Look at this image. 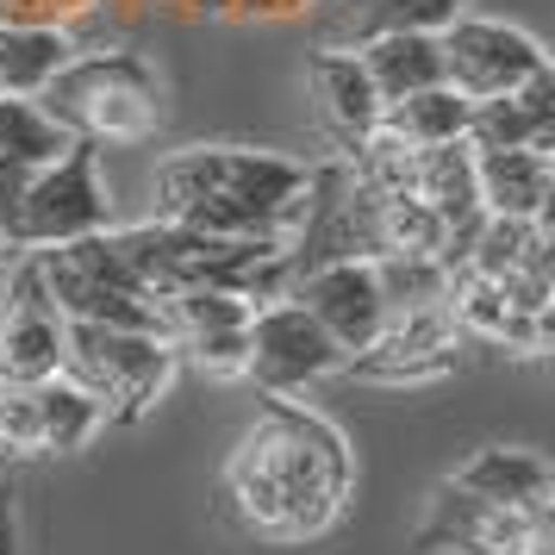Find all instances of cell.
Here are the masks:
<instances>
[{"label": "cell", "mask_w": 555, "mask_h": 555, "mask_svg": "<svg viewBox=\"0 0 555 555\" xmlns=\"http://www.w3.org/2000/svg\"><path fill=\"white\" fill-rule=\"evenodd\" d=\"M350 443L325 412H306L294 400H262L250 430L237 437L225 462V512L256 543H312L325 537L350 505Z\"/></svg>", "instance_id": "1"}, {"label": "cell", "mask_w": 555, "mask_h": 555, "mask_svg": "<svg viewBox=\"0 0 555 555\" xmlns=\"http://www.w3.org/2000/svg\"><path fill=\"white\" fill-rule=\"evenodd\" d=\"M306 163L256 144H188L156 163V219L212 231V237H275L300 225Z\"/></svg>", "instance_id": "2"}, {"label": "cell", "mask_w": 555, "mask_h": 555, "mask_svg": "<svg viewBox=\"0 0 555 555\" xmlns=\"http://www.w3.org/2000/svg\"><path fill=\"white\" fill-rule=\"evenodd\" d=\"M113 237L156 300L181 294V287H225V294H244L250 306L287 300V244H275V237H212V231L176 225V219H144Z\"/></svg>", "instance_id": "3"}, {"label": "cell", "mask_w": 555, "mask_h": 555, "mask_svg": "<svg viewBox=\"0 0 555 555\" xmlns=\"http://www.w3.org/2000/svg\"><path fill=\"white\" fill-rule=\"evenodd\" d=\"M31 101L51 113L69 144H151L156 126H163V76L144 51H88V56H69Z\"/></svg>", "instance_id": "4"}, {"label": "cell", "mask_w": 555, "mask_h": 555, "mask_svg": "<svg viewBox=\"0 0 555 555\" xmlns=\"http://www.w3.org/2000/svg\"><path fill=\"white\" fill-rule=\"evenodd\" d=\"M56 375L76 380L81 393L101 405L106 425H138L163 400V387L176 380V350L156 331L69 319L63 325V369Z\"/></svg>", "instance_id": "5"}, {"label": "cell", "mask_w": 555, "mask_h": 555, "mask_svg": "<svg viewBox=\"0 0 555 555\" xmlns=\"http://www.w3.org/2000/svg\"><path fill=\"white\" fill-rule=\"evenodd\" d=\"M44 294L56 300L63 319H88V325H131V331H156L163 337V306L156 294L138 281V269L126 262L113 231L76 237V244H51L31 250Z\"/></svg>", "instance_id": "6"}, {"label": "cell", "mask_w": 555, "mask_h": 555, "mask_svg": "<svg viewBox=\"0 0 555 555\" xmlns=\"http://www.w3.org/2000/svg\"><path fill=\"white\" fill-rule=\"evenodd\" d=\"M113 231V194L101 176V151L94 144H69L51 156L44 169H31L20 219H13V250H51V244H76Z\"/></svg>", "instance_id": "7"}, {"label": "cell", "mask_w": 555, "mask_h": 555, "mask_svg": "<svg viewBox=\"0 0 555 555\" xmlns=\"http://www.w3.org/2000/svg\"><path fill=\"white\" fill-rule=\"evenodd\" d=\"M437 51H443V81L462 101H493V94H512L525 81L550 76V56L525 26L480 20V13H455L437 31Z\"/></svg>", "instance_id": "8"}, {"label": "cell", "mask_w": 555, "mask_h": 555, "mask_svg": "<svg viewBox=\"0 0 555 555\" xmlns=\"http://www.w3.org/2000/svg\"><path fill=\"white\" fill-rule=\"evenodd\" d=\"M337 369H344V350L319 331V319L306 306L269 300L250 312V325H244V375L262 393L294 400V393H306L312 380L337 375Z\"/></svg>", "instance_id": "9"}, {"label": "cell", "mask_w": 555, "mask_h": 555, "mask_svg": "<svg viewBox=\"0 0 555 555\" xmlns=\"http://www.w3.org/2000/svg\"><path fill=\"white\" fill-rule=\"evenodd\" d=\"M425 555H550V512H505L443 480L418 525Z\"/></svg>", "instance_id": "10"}, {"label": "cell", "mask_w": 555, "mask_h": 555, "mask_svg": "<svg viewBox=\"0 0 555 555\" xmlns=\"http://www.w3.org/2000/svg\"><path fill=\"white\" fill-rule=\"evenodd\" d=\"M287 300L319 319V331L344 350V362L356 350H369L380 337V325H387V294H380L375 256H337V262L306 269V275H294Z\"/></svg>", "instance_id": "11"}, {"label": "cell", "mask_w": 555, "mask_h": 555, "mask_svg": "<svg viewBox=\"0 0 555 555\" xmlns=\"http://www.w3.org/2000/svg\"><path fill=\"white\" fill-rule=\"evenodd\" d=\"M63 325L69 319L44 294V275H38V262L26 250V262L7 281V312H0V387L51 380L63 369Z\"/></svg>", "instance_id": "12"}, {"label": "cell", "mask_w": 555, "mask_h": 555, "mask_svg": "<svg viewBox=\"0 0 555 555\" xmlns=\"http://www.w3.org/2000/svg\"><path fill=\"white\" fill-rule=\"evenodd\" d=\"M455 331L450 306H412V312H387V325L369 350H356L344 369L362 380H437L455 369Z\"/></svg>", "instance_id": "13"}, {"label": "cell", "mask_w": 555, "mask_h": 555, "mask_svg": "<svg viewBox=\"0 0 555 555\" xmlns=\"http://www.w3.org/2000/svg\"><path fill=\"white\" fill-rule=\"evenodd\" d=\"M306 88L319 101V119L344 144H362L380 126V94H375V81H369V69H362V56L350 44H319V51L306 56Z\"/></svg>", "instance_id": "14"}, {"label": "cell", "mask_w": 555, "mask_h": 555, "mask_svg": "<svg viewBox=\"0 0 555 555\" xmlns=\"http://www.w3.org/2000/svg\"><path fill=\"white\" fill-rule=\"evenodd\" d=\"M475 151H555V76H537L512 94L468 106Z\"/></svg>", "instance_id": "15"}, {"label": "cell", "mask_w": 555, "mask_h": 555, "mask_svg": "<svg viewBox=\"0 0 555 555\" xmlns=\"http://www.w3.org/2000/svg\"><path fill=\"white\" fill-rule=\"evenodd\" d=\"M455 487L487 505H505V512H550L555 475L550 462L537 450H525V443H487V450H475L455 468Z\"/></svg>", "instance_id": "16"}, {"label": "cell", "mask_w": 555, "mask_h": 555, "mask_svg": "<svg viewBox=\"0 0 555 555\" xmlns=\"http://www.w3.org/2000/svg\"><path fill=\"white\" fill-rule=\"evenodd\" d=\"M475 194L480 212H493V219H550L555 201L550 151H475Z\"/></svg>", "instance_id": "17"}, {"label": "cell", "mask_w": 555, "mask_h": 555, "mask_svg": "<svg viewBox=\"0 0 555 555\" xmlns=\"http://www.w3.org/2000/svg\"><path fill=\"white\" fill-rule=\"evenodd\" d=\"M362 69L375 81L380 106L405 101V94H425L443 81V51H437V31H375L356 44Z\"/></svg>", "instance_id": "18"}, {"label": "cell", "mask_w": 555, "mask_h": 555, "mask_svg": "<svg viewBox=\"0 0 555 555\" xmlns=\"http://www.w3.org/2000/svg\"><path fill=\"white\" fill-rule=\"evenodd\" d=\"M26 400H31V450H44V455L88 450L94 430L106 425L101 405L88 400L69 375H51V380H38V387H26Z\"/></svg>", "instance_id": "19"}, {"label": "cell", "mask_w": 555, "mask_h": 555, "mask_svg": "<svg viewBox=\"0 0 555 555\" xmlns=\"http://www.w3.org/2000/svg\"><path fill=\"white\" fill-rule=\"evenodd\" d=\"M468 106L450 81H437L425 94H405V101L380 106V131L387 138H400L405 151H425V144H455V138H468Z\"/></svg>", "instance_id": "20"}, {"label": "cell", "mask_w": 555, "mask_h": 555, "mask_svg": "<svg viewBox=\"0 0 555 555\" xmlns=\"http://www.w3.org/2000/svg\"><path fill=\"white\" fill-rule=\"evenodd\" d=\"M69 56H76V38L63 26H0V94L31 101Z\"/></svg>", "instance_id": "21"}, {"label": "cell", "mask_w": 555, "mask_h": 555, "mask_svg": "<svg viewBox=\"0 0 555 555\" xmlns=\"http://www.w3.org/2000/svg\"><path fill=\"white\" fill-rule=\"evenodd\" d=\"M468 0H344V38H375V31H443Z\"/></svg>", "instance_id": "22"}, {"label": "cell", "mask_w": 555, "mask_h": 555, "mask_svg": "<svg viewBox=\"0 0 555 555\" xmlns=\"http://www.w3.org/2000/svg\"><path fill=\"white\" fill-rule=\"evenodd\" d=\"M69 151V138L51 113L26 94H0V163H26V169H44L51 156Z\"/></svg>", "instance_id": "23"}, {"label": "cell", "mask_w": 555, "mask_h": 555, "mask_svg": "<svg viewBox=\"0 0 555 555\" xmlns=\"http://www.w3.org/2000/svg\"><path fill=\"white\" fill-rule=\"evenodd\" d=\"M94 0H0V26H63L81 20Z\"/></svg>", "instance_id": "24"}, {"label": "cell", "mask_w": 555, "mask_h": 555, "mask_svg": "<svg viewBox=\"0 0 555 555\" xmlns=\"http://www.w3.org/2000/svg\"><path fill=\"white\" fill-rule=\"evenodd\" d=\"M319 0H201V13H225V20H294Z\"/></svg>", "instance_id": "25"}, {"label": "cell", "mask_w": 555, "mask_h": 555, "mask_svg": "<svg viewBox=\"0 0 555 555\" xmlns=\"http://www.w3.org/2000/svg\"><path fill=\"white\" fill-rule=\"evenodd\" d=\"M26 163H0V225H7V244H13V219H20V201H26Z\"/></svg>", "instance_id": "26"}, {"label": "cell", "mask_w": 555, "mask_h": 555, "mask_svg": "<svg viewBox=\"0 0 555 555\" xmlns=\"http://www.w3.org/2000/svg\"><path fill=\"white\" fill-rule=\"evenodd\" d=\"M0 555H20V487L0 475Z\"/></svg>", "instance_id": "27"}, {"label": "cell", "mask_w": 555, "mask_h": 555, "mask_svg": "<svg viewBox=\"0 0 555 555\" xmlns=\"http://www.w3.org/2000/svg\"><path fill=\"white\" fill-rule=\"evenodd\" d=\"M0 250H13V244H7V225H0Z\"/></svg>", "instance_id": "28"}]
</instances>
